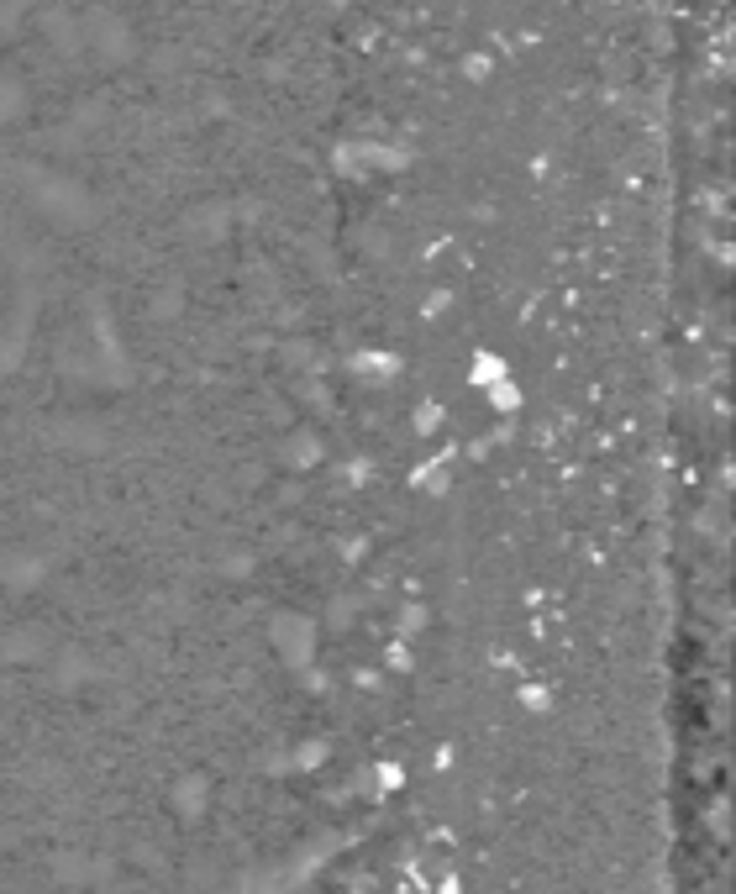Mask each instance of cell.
Returning <instances> with one entry per match:
<instances>
[{"instance_id": "3", "label": "cell", "mask_w": 736, "mask_h": 894, "mask_svg": "<svg viewBox=\"0 0 736 894\" xmlns=\"http://www.w3.org/2000/svg\"><path fill=\"white\" fill-rule=\"evenodd\" d=\"M484 400H489V411L510 416V411H521V384H516V379H500V384H489V390H484Z\"/></svg>"}, {"instance_id": "2", "label": "cell", "mask_w": 736, "mask_h": 894, "mask_svg": "<svg viewBox=\"0 0 736 894\" xmlns=\"http://www.w3.org/2000/svg\"><path fill=\"white\" fill-rule=\"evenodd\" d=\"M468 379H474V390L484 395V390H489V384H500V379H510V363H505L500 353H489V348H484V353L474 358V369H468Z\"/></svg>"}, {"instance_id": "6", "label": "cell", "mask_w": 736, "mask_h": 894, "mask_svg": "<svg viewBox=\"0 0 736 894\" xmlns=\"http://www.w3.org/2000/svg\"><path fill=\"white\" fill-rule=\"evenodd\" d=\"M437 426H442V405L421 400V405H416V432H437Z\"/></svg>"}, {"instance_id": "5", "label": "cell", "mask_w": 736, "mask_h": 894, "mask_svg": "<svg viewBox=\"0 0 736 894\" xmlns=\"http://www.w3.org/2000/svg\"><path fill=\"white\" fill-rule=\"evenodd\" d=\"M411 484H416V490H442V484H447V469H442V463H421V474H416Z\"/></svg>"}, {"instance_id": "4", "label": "cell", "mask_w": 736, "mask_h": 894, "mask_svg": "<svg viewBox=\"0 0 736 894\" xmlns=\"http://www.w3.org/2000/svg\"><path fill=\"white\" fill-rule=\"evenodd\" d=\"M316 463H321V442H316L311 432H300V437H295V447H290V469H295V474H305V469H316Z\"/></svg>"}, {"instance_id": "1", "label": "cell", "mask_w": 736, "mask_h": 894, "mask_svg": "<svg viewBox=\"0 0 736 894\" xmlns=\"http://www.w3.org/2000/svg\"><path fill=\"white\" fill-rule=\"evenodd\" d=\"M358 379H368V384H384V379H395L400 374V358L395 353H374V348H363V353H353V363H347Z\"/></svg>"}, {"instance_id": "7", "label": "cell", "mask_w": 736, "mask_h": 894, "mask_svg": "<svg viewBox=\"0 0 736 894\" xmlns=\"http://www.w3.org/2000/svg\"><path fill=\"white\" fill-rule=\"evenodd\" d=\"M463 74H468V79H484V74H489V58H468Z\"/></svg>"}]
</instances>
